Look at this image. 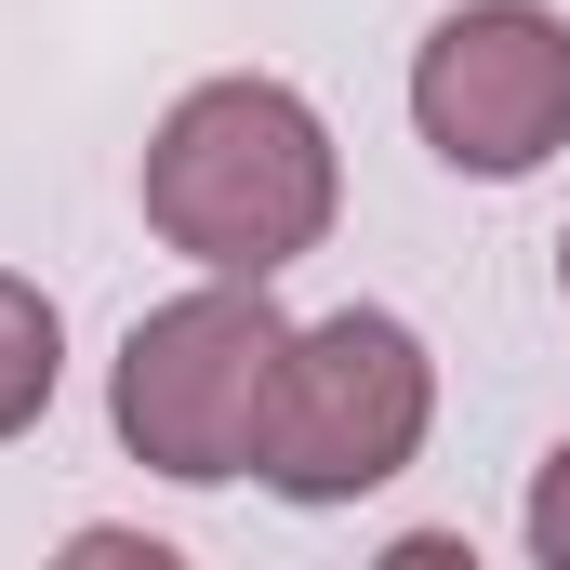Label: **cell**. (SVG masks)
<instances>
[{"instance_id":"6da1fadb","label":"cell","mask_w":570,"mask_h":570,"mask_svg":"<svg viewBox=\"0 0 570 570\" xmlns=\"http://www.w3.org/2000/svg\"><path fill=\"white\" fill-rule=\"evenodd\" d=\"M332 213H345V159L292 80H199L146 134V226L199 279H279L332 239Z\"/></svg>"},{"instance_id":"7a4b0ae2","label":"cell","mask_w":570,"mask_h":570,"mask_svg":"<svg viewBox=\"0 0 570 570\" xmlns=\"http://www.w3.org/2000/svg\"><path fill=\"white\" fill-rule=\"evenodd\" d=\"M279 345H292V318L266 305V279H199V292H173V305H146L134 332H120V372H107L120 451L159 464L173 491L253 478Z\"/></svg>"},{"instance_id":"3957f363","label":"cell","mask_w":570,"mask_h":570,"mask_svg":"<svg viewBox=\"0 0 570 570\" xmlns=\"http://www.w3.org/2000/svg\"><path fill=\"white\" fill-rule=\"evenodd\" d=\"M438 425V358L412 318L385 305H332L279 345V385H266V451L253 478L279 504H358L385 491Z\"/></svg>"},{"instance_id":"277c9868","label":"cell","mask_w":570,"mask_h":570,"mask_svg":"<svg viewBox=\"0 0 570 570\" xmlns=\"http://www.w3.org/2000/svg\"><path fill=\"white\" fill-rule=\"evenodd\" d=\"M412 134L478 173V186H518L570 146V27L544 0H464L438 13L425 53H412Z\"/></svg>"},{"instance_id":"5b68a950","label":"cell","mask_w":570,"mask_h":570,"mask_svg":"<svg viewBox=\"0 0 570 570\" xmlns=\"http://www.w3.org/2000/svg\"><path fill=\"white\" fill-rule=\"evenodd\" d=\"M53 385H67V318H53V292H40V279L0 266V438L40 425Z\"/></svg>"},{"instance_id":"8992f818","label":"cell","mask_w":570,"mask_h":570,"mask_svg":"<svg viewBox=\"0 0 570 570\" xmlns=\"http://www.w3.org/2000/svg\"><path fill=\"white\" fill-rule=\"evenodd\" d=\"M531 558L570 570V438L544 451V478H531Z\"/></svg>"},{"instance_id":"52a82bcc","label":"cell","mask_w":570,"mask_h":570,"mask_svg":"<svg viewBox=\"0 0 570 570\" xmlns=\"http://www.w3.org/2000/svg\"><path fill=\"white\" fill-rule=\"evenodd\" d=\"M558 292H570V239H558Z\"/></svg>"}]
</instances>
